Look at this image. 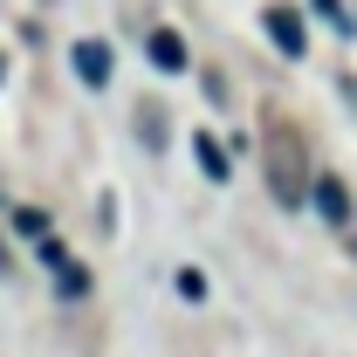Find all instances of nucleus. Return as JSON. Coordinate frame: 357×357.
Wrapping results in <instances>:
<instances>
[{"label":"nucleus","instance_id":"f257e3e1","mask_svg":"<svg viewBox=\"0 0 357 357\" xmlns=\"http://www.w3.org/2000/svg\"><path fill=\"white\" fill-rule=\"evenodd\" d=\"M261 172H268V192L282 206H303L310 199L316 172H310V151H303V131L296 124H268L261 131Z\"/></svg>","mask_w":357,"mask_h":357},{"label":"nucleus","instance_id":"f03ea898","mask_svg":"<svg viewBox=\"0 0 357 357\" xmlns=\"http://www.w3.org/2000/svg\"><path fill=\"white\" fill-rule=\"evenodd\" d=\"M261 21H268V42L282 48V55H289V62H296V55H303V48H310V28H303V14H296V7H268Z\"/></svg>","mask_w":357,"mask_h":357},{"label":"nucleus","instance_id":"7ed1b4c3","mask_svg":"<svg viewBox=\"0 0 357 357\" xmlns=\"http://www.w3.org/2000/svg\"><path fill=\"white\" fill-rule=\"evenodd\" d=\"M310 192H316V213H323L330 227H344V220H351V192H344V178H316Z\"/></svg>","mask_w":357,"mask_h":357},{"label":"nucleus","instance_id":"20e7f679","mask_svg":"<svg viewBox=\"0 0 357 357\" xmlns=\"http://www.w3.org/2000/svg\"><path fill=\"white\" fill-rule=\"evenodd\" d=\"M76 76H83L89 89H103L110 83V48L103 42H76Z\"/></svg>","mask_w":357,"mask_h":357},{"label":"nucleus","instance_id":"39448f33","mask_svg":"<svg viewBox=\"0 0 357 357\" xmlns=\"http://www.w3.org/2000/svg\"><path fill=\"white\" fill-rule=\"evenodd\" d=\"M151 62H158V69H165V76H178V69H185V42H178L172 28H151Z\"/></svg>","mask_w":357,"mask_h":357},{"label":"nucleus","instance_id":"423d86ee","mask_svg":"<svg viewBox=\"0 0 357 357\" xmlns=\"http://www.w3.org/2000/svg\"><path fill=\"white\" fill-rule=\"evenodd\" d=\"M192 151H199V172L213 178V185H227V151H220V144H213V137L199 131V144H192Z\"/></svg>","mask_w":357,"mask_h":357},{"label":"nucleus","instance_id":"0eeeda50","mask_svg":"<svg viewBox=\"0 0 357 357\" xmlns=\"http://www.w3.org/2000/svg\"><path fill=\"white\" fill-rule=\"evenodd\" d=\"M55 289H62V296H69V303H83V296H89V268H76V261H62V268H55Z\"/></svg>","mask_w":357,"mask_h":357},{"label":"nucleus","instance_id":"6e6552de","mask_svg":"<svg viewBox=\"0 0 357 357\" xmlns=\"http://www.w3.org/2000/svg\"><path fill=\"white\" fill-rule=\"evenodd\" d=\"M310 7L323 14V21H330V28H337V35H351V28H357L351 14H344V0H310Z\"/></svg>","mask_w":357,"mask_h":357},{"label":"nucleus","instance_id":"1a4fd4ad","mask_svg":"<svg viewBox=\"0 0 357 357\" xmlns=\"http://www.w3.org/2000/svg\"><path fill=\"white\" fill-rule=\"evenodd\" d=\"M178 296H185V303H206V275H199V268H178Z\"/></svg>","mask_w":357,"mask_h":357},{"label":"nucleus","instance_id":"9d476101","mask_svg":"<svg viewBox=\"0 0 357 357\" xmlns=\"http://www.w3.org/2000/svg\"><path fill=\"white\" fill-rule=\"evenodd\" d=\"M14 227H21L28 241H42V234H48V220H42V213H35V206H21V213H14Z\"/></svg>","mask_w":357,"mask_h":357},{"label":"nucleus","instance_id":"9b49d317","mask_svg":"<svg viewBox=\"0 0 357 357\" xmlns=\"http://www.w3.org/2000/svg\"><path fill=\"white\" fill-rule=\"evenodd\" d=\"M7 268H14V261H7V248H0V275H7Z\"/></svg>","mask_w":357,"mask_h":357},{"label":"nucleus","instance_id":"f8f14e48","mask_svg":"<svg viewBox=\"0 0 357 357\" xmlns=\"http://www.w3.org/2000/svg\"><path fill=\"white\" fill-rule=\"evenodd\" d=\"M0 69H7V55H0Z\"/></svg>","mask_w":357,"mask_h":357},{"label":"nucleus","instance_id":"ddd939ff","mask_svg":"<svg viewBox=\"0 0 357 357\" xmlns=\"http://www.w3.org/2000/svg\"><path fill=\"white\" fill-rule=\"evenodd\" d=\"M351 255H357V241H351Z\"/></svg>","mask_w":357,"mask_h":357}]
</instances>
